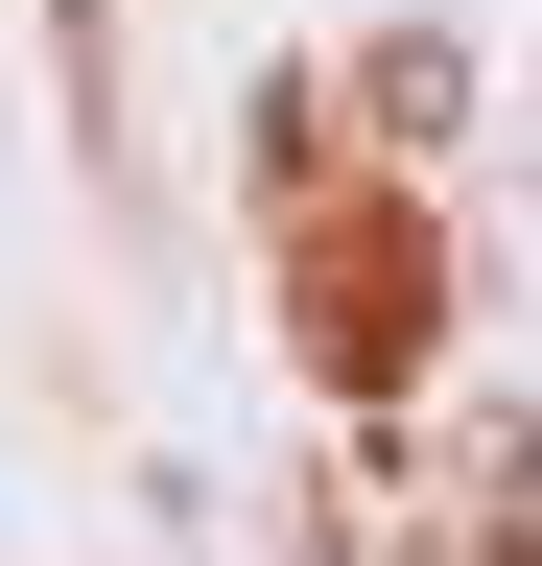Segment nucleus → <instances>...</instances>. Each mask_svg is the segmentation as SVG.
Masks as SVG:
<instances>
[{
  "mask_svg": "<svg viewBox=\"0 0 542 566\" xmlns=\"http://www.w3.org/2000/svg\"><path fill=\"white\" fill-rule=\"evenodd\" d=\"M471 472H496V543H471V566H542V401L471 424Z\"/></svg>",
  "mask_w": 542,
  "mask_h": 566,
  "instance_id": "2",
  "label": "nucleus"
},
{
  "mask_svg": "<svg viewBox=\"0 0 542 566\" xmlns=\"http://www.w3.org/2000/svg\"><path fill=\"white\" fill-rule=\"evenodd\" d=\"M354 118H378V142H448V118H471V48H448V24H378V48H354Z\"/></svg>",
  "mask_w": 542,
  "mask_h": 566,
  "instance_id": "1",
  "label": "nucleus"
}]
</instances>
